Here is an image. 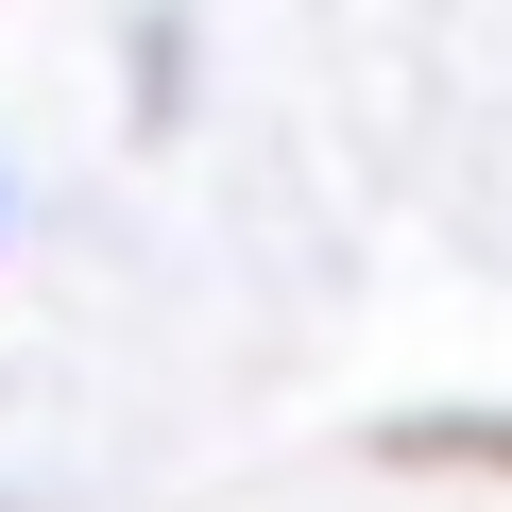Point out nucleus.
Returning a JSON list of instances; mask_svg holds the SVG:
<instances>
[]
</instances>
